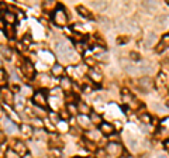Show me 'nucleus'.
<instances>
[{
    "instance_id": "1",
    "label": "nucleus",
    "mask_w": 169,
    "mask_h": 158,
    "mask_svg": "<svg viewBox=\"0 0 169 158\" xmlns=\"http://www.w3.org/2000/svg\"><path fill=\"white\" fill-rule=\"evenodd\" d=\"M52 21H54L55 26L58 27H65L69 21V16L66 13V10L62 7V6H58L56 9L54 10L52 13Z\"/></svg>"
},
{
    "instance_id": "2",
    "label": "nucleus",
    "mask_w": 169,
    "mask_h": 158,
    "mask_svg": "<svg viewBox=\"0 0 169 158\" xmlns=\"http://www.w3.org/2000/svg\"><path fill=\"white\" fill-rule=\"evenodd\" d=\"M121 99H123L124 105H125V106H128L131 110H138V109L142 106L141 102H140V100L134 96L133 93L128 90V89H123V92H121Z\"/></svg>"
},
{
    "instance_id": "3",
    "label": "nucleus",
    "mask_w": 169,
    "mask_h": 158,
    "mask_svg": "<svg viewBox=\"0 0 169 158\" xmlns=\"http://www.w3.org/2000/svg\"><path fill=\"white\" fill-rule=\"evenodd\" d=\"M104 150H106V153H107V155H110L111 158H119L124 153L123 145L120 144L119 141H110L109 144L106 145Z\"/></svg>"
},
{
    "instance_id": "4",
    "label": "nucleus",
    "mask_w": 169,
    "mask_h": 158,
    "mask_svg": "<svg viewBox=\"0 0 169 158\" xmlns=\"http://www.w3.org/2000/svg\"><path fill=\"white\" fill-rule=\"evenodd\" d=\"M32 103L35 105L37 107H44L47 106V93L45 90H37L34 95H32Z\"/></svg>"
},
{
    "instance_id": "5",
    "label": "nucleus",
    "mask_w": 169,
    "mask_h": 158,
    "mask_svg": "<svg viewBox=\"0 0 169 158\" xmlns=\"http://www.w3.org/2000/svg\"><path fill=\"white\" fill-rule=\"evenodd\" d=\"M0 99L6 103V105H9V106H13L14 105V93L13 90H10L9 88H0Z\"/></svg>"
},
{
    "instance_id": "6",
    "label": "nucleus",
    "mask_w": 169,
    "mask_h": 158,
    "mask_svg": "<svg viewBox=\"0 0 169 158\" xmlns=\"http://www.w3.org/2000/svg\"><path fill=\"white\" fill-rule=\"evenodd\" d=\"M166 85H168V78H166V75L164 74V72H161L158 76H156L155 82H154V86H155L158 90H165V88H166Z\"/></svg>"
},
{
    "instance_id": "7",
    "label": "nucleus",
    "mask_w": 169,
    "mask_h": 158,
    "mask_svg": "<svg viewBox=\"0 0 169 158\" xmlns=\"http://www.w3.org/2000/svg\"><path fill=\"white\" fill-rule=\"evenodd\" d=\"M13 151L17 154L18 157H26L27 155V145L24 144L23 141H16L14 143V147H13Z\"/></svg>"
},
{
    "instance_id": "8",
    "label": "nucleus",
    "mask_w": 169,
    "mask_h": 158,
    "mask_svg": "<svg viewBox=\"0 0 169 158\" xmlns=\"http://www.w3.org/2000/svg\"><path fill=\"white\" fill-rule=\"evenodd\" d=\"M138 85H140V88L146 93L149 89L152 88V86H154V82H152L151 78H148V76H142V78L138 79Z\"/></svg>"
},
{
    "instance_id": "9",
    "label": "nucleus",
    "mask_w": 169,
    "mask_h": 158,
    "mask_svg": "<svg viewBox=\"0 0 169 158\" xmlns=\"http://www.w3.org/2000/svg\"><path fill=\"white\" fill-rule=\"evenodd\" d=\"M21 71H23V74L26 75V78H34V75H35V69H34V66H32L31 62H28V61H26L23 64V66H21Z\"/></svg>"
},
{
    "instance_id": "10",
    "label": "nucleus",
    "mask_w": 169,
    "mask_h": 158,
    "mask_svg": "<svg viewBox=\"0 0 169 158\" xmlns=\"http://www.w3.org/2000/svg\"><path fill=\"white\" fill-rule=\"evenodd\" d=\"M99 130H100L101 134H104V135H110V134H113L116 130V127L111 123H106V121H103L100 126H99Z\"/></svg>"
},
{
    "instance_id": "11",
    "label": "nucleus",
    "mask_w": 169,
    "mask_h": 158,
    "mask_svg": "<svg viewBox=\"0 0 169 158\" xmlns=\"http://www.w3.org/2000/svg\"><path fill=\"white\" fill-rule=\"evenodd\" d=\"M17 124L14 123L11 119H9V117H6L5 119V130L7 134H14L16 131H17Z\"/></svg>"
},
{
    "instance_id": "12",
    "label": "nucleus",
    "mask_w": 169,
    "mask_h": 158,
    "mask_svg": "<svg viewBox=\"0 0 169 158\" xmlns=\"http://www.w3.org/2000/svg\"><path fill=\"white\" fill-rule=\"evenodd\" d=\"M166 48H169V33L168 34H165L164 37H162V41L158 44V47L155 48V51L159 54V52H162V51H165Z\"/></svg>"
},
{
    "instance_id": "13",
    "label": "nucleus",
    "mask_w": 169,
    "mask_h": 158,
    "mask_svg": "<svg viewBox=\"0 0 169 158\" xmlns=\"http://www.w3.org/2000/svg\"><path fill=\"white\" fill-rule=\"evenodd\" d=\"M76 106H78V113L79 114H82V116H87V114H90L92 113V109L89 105L83 102H78L76 103Z\"/></svg>"
},
{
    "instance_id": "14",
    "label": "nucleus",
    "mask_w": 169,
    "mask_h": 158,
    "mask_svg": "<svg viewBox=\"0 0 169 158\" xmlns=\"http://www.w3.org/2000/svg\"><path fill=\"white\" fill-rule=\"evenodd\" d=\"M87 75H89L90 81H93L95 84H101V81H103V75L96 69H90L89 72H87Z\"/></svg>"
},
{
    "instance_id": "15",
    "label": "nucleus",
    "mask_w": 169,
    "mask_h": 158,
    "mask_svg": "<svg viewBox=\"0 0 169 158\" xmlns=\"http://www.w3.org/2000/svg\"><path fill=\"white\" fill-rule=\"evenodd\" d=\"M61 88H62V90H65L66 93H71V90H72V86H73V82L71 81L69 78H62L61 79Z\"/></svg>"
},
{
    "instance_id": "16",
    "label": "nucleus",
    "mask_w": 169,
    "mask_h": 158,
    "mask_svg": "<svg viewBox=\"0 0 169 158\" xmlns=\"http://www.w3.org/2000/svg\"><path fill=\"white\" fill-rule=\"evenodd\" d=\"M64 72H65V69H64V66H62V64H58V62L54 64L52 68H51V74L54 75V76H62Z\"/></svg>"
},
{
    "instance_id": "17",
    "label": "nucleus",
    "mask_w": 169,
    "mask_h": 158,
    "mask_svg": "<svg viewBox=\"0 0 169 158\" xmlns=\"http://www.w3.org/2000/svg\"><path fill=\"white\" fill-rule=\"evenodd\" d=\"M3 19H5L6 24H9V26H13L14 23H16V20H17V16L14 13H11V11H6L5 16H3Z\"/></svg>"
},
{
    "instance_id": "18",
    "label": "nucleus",
    "mask_w": 169,
    "mask_h": 158,
    "mask_svg": "<svg viewBox=\"0 0 169 158\" xmlns=\"http://www.w3.org/2000/svg\"><path fill=\"white\" fill-rule=\"evenodd\" d=\"M20 130H21V134L24 137H27V138H30L32 135V127L30 124H21L20 126Z\"/></svg>"
},
{
    "instance_id": "19",
    "label": "nucleus",
    "mask_w": 169,
    "mask_h": 158,
    "mask_svg": "<svg viewBox=\"0 0 169 158\" xmlns=\"http://www.w3.org/2000/svg\"><path fill=\"white\" fill-rule=\"evenodd\" d=\"M89 117H90L92 124L100 126L101 123H103V119H101V116H100V114H97V113H90V114H89Z\"/></svg>"
},
{
    "instance_id": "20",
    "label": "nucleus",
    "mask_w": 169,
    "mask_h": 158,
    "mask_svg": "<svg viewBox=\"0 0 169 158\" xmlns=\"http://www.w3.org/2000/svg\"><path fill=\"white\" fill-rule=\"evenodd\" d=\"M156 21H158V24L162 26V27H169V14H162V16H159V17L156 19Z\"/></svg>"
},
{
    "instance_id": "21",
    "label": "nucleus",
    "mask_w": 169,
    "mask_h": 158,
    "mask_svg": "<svg viewBox=\"0 0 169 158\" xmlns=\"http://www.w3.org/2000/svg\"><path fill=\"white\" fill-rule=\"evenodd\" d=\"M78 123H79V126H82V127H89V124H92L90 117L82 116V114H79V117H78Z\"/></svg>"
},
{
    "instance_id": "22",
    "label": "nucleus",
    "mask_w": 169,
    "mask_h": 158,
    "mask_svg": "<svg viewBox=\"0 0 169 158\" xmlns=\"http://www.w3.org/2000/svg\"><path fill=\"white\" fill-rule=\"evenodd\" d=\"M76 10H78L79 14H80L82 17H85V19H92V17H93V16L90 14V11H89L86 7H83V6H78V7H76Z\"/></svg>"
},
{
    "instance_id": "23",
    "label": "nucleus",
    "mask_w": 169,
    "mask_h": 158,
    "mask_svg": "<svg viewBox=\"0 0 169 158\" xmlns=\"http://www.w3.org/2000/svg\"><path fill=\"white\" fill-rule=\"evenodd\" d=\"M0 52H2V55L5 56L6 59H11V56H13V51H11V50H10L9 47H0Z\"/></svg>"
},
{
    "instance_id": "24",
    "label": "nucleus",
    "mask_w": 169,
    "mask_h": 158,
    "mask_svg": "<svg viewBox=\"0 0 169 158\" xmlns=\"http://www.w3.org/2000/svg\"><path fill=\"white\" fill-rule=\"evenodd\" d=\"M140 120H141L144 124H151L152 116L151 114H148V113H141V114H140Z\"/></svg>"
},
{
    "instance_id": "25",
    "label": "nucleus",
    "mask_w": 169,
    "mask_h": 158,
    "mask_svg": "<svg viewBox=\"0 0 169 158\" xmlns=\"http://www.w3.org/2000/svg\"><path fill=\"white\" fill-rule=\"evenodd\" d=\"M66 110L69 114H79L78 113V106L73 103H66Z\"/></svg>"
},
{
    "instance_id": "26",
    "label": "nucleus",
    "mask_w": 169,
    "mask_h": 158,
    "mask_svg": "<svg viewBox=\"0 0 169 158\" xmlns=\"http://www.w3.org/2000/svg\"><path fill=\"white\" fill-rule=\"evenodd\" d=\"M156 41V37L155 34H149L148 37H146V41H145V47L146 48H151V45L154 44V42Z\"/></svg>"
},
{
    "instance_id": "27",
    "label": "nucleus",
    "mask_w": 169,
    "mask_h": 158,
    "mask_svg": "<svg viewBox=\"0 0 169 158\" xmlns=\"http://www.w3.org/2000/svg\"><path fill=\"white\" fill-rule=\"evenodd\" d=\"M59 5H56L55 2H44V5H42V7H44V10H51V9H56Z\"/></svg>"
},
{
    "instance_id": "28",
    "label": "nucleus",
    "mask_w": 169,
    "mask_h": 158,
    "mask_svg": "<svg viewBox=\"0 0 169 158\" xmlns=\"http://www.w3.org/2000/svg\"><path fill=\"white\" fill-rule=\"evenodd\" d=\"M75 50H76L79 54H83V52H85V50H86V45H85L82 41L76 42V44H75Z\"/></svg>"
},
{
    "instance_id": "29",
    "label": "nucleus",
    "mask_w": 169,
    "mask_h": 158,
    "mask_svg": "<svg viewBox=\"0 0 169 158\" xmlns=\"http://www.w3.org/2000/svg\"><path fill=\"white\" fill-rule=\"evenodd\" d=\"M106 6H107V3H106V2H95V3H93V7H95V9H97V10H103Z\"/></svg>"
},
{
    "instance_id": "30",
    "label": "nucleus",
    "mask_w": 169,
    "mask_h": 158,
    "mask_svg": "<svg viewBox=\"0 0 169 158\" xmlns=\"http://www.w3.org/2000/svg\"><path fill=\"white\" fill-rule=\"evenodd\" d=\"M92 50H93V52H96L97 55H99V54H101V52H104L103 45H93V47H92Z\"/></svg>"
},
{
    "instance_id": "31",
    "label": "nucleus",
    "mask_w": 169,
    "mask_h": 158,
    "mask_svg": "<svg viewBox=\"0 0 169 158\" xmlns=\"http://www.w3.org/2000/svg\"><path fill=\"white\" fill-rule=\"evenodd\" d=\"M59 114H56V113H54V112H51L50 113V120H52L54 123H59Z\"/></svg>"
},
{
    "instance_id": "32",
    "label": "nucleus",
    "mask_w": 169,
    "mask_h": 158,
    "mask_svg": "<svg viewBox=\"0 0 169 158\" xmlns=\"http://www.w3.org/2000/svg\"><path fill=\"white\" fill-rule=\"evenodd\" d=\"M130 59H133V61H140V59H141V55H140L138 52H130Z\"/></svg>"
},
{
    "instance_id": "33",
    "label": "nucleus",
    "mask_w": 169,
    "mask_h": 158,
    "mask_svg": "<svg viewBox=\"0 0 169 158\" xmlns=\"http://www.w3.org/2000/svg\"><path fill=\"white\" fill-rule=\"evenodd\" d=\"M32 124H34V127H40V129L44 127V123H42V120H40V119H34V120H32Z\"/></svg>"
},
{
    "instance_id": "34",
    "label": "nucleus",
    "mask_w": 169,
    "mask_h": 158,
    "mask_svg": "<svg viewBox=\"0 0 169 158\" xmlns=\"http://www.w3.org/2000/svg\"><path fill=\"white\" fill-rule=\"evenodd\" d=\"M30 42H31V35L27 33L26 35H24L23 40H21V44H30Z\"/></svg>"
},
{
    "instance_id": "35",
    "label": "nucleus",
    "mask_w": 169,
    "mask_h": 158,
    "mask_svg": "<svg viewBox=\"0 0 169 158\" xmlns=\"http://www.w3.org/2000/svg\"><path fill=\"white\" fill-rule=\"evenodd\" d=\"M6 153H7V150L5 148V145L0 144V158H6Z\"/></svg>"
},
{
    "instance_id": "36",
    "label": "nucleus",
    "mask_w": 169,
    "mask_h": 158,
    "mask_svg": "<svg viewBox=\"0 0 169 158\" xmlns=\"http://www.w3.org/2000/svg\"><path fill=\"white\" fill-rule=\"evenodd\" d=\"M6 79H7V74H6L3 69H0V84H2V82H5Z\"/></svg>"
},
{
    "instance_id": "37",
    "label": "nucleus",
    "mask_w": 169,
    "mask_h": 158,
    "mask_svg": "<svg viewBox=\"0 0 169 158\" xmlns=\"http://www.w3.org/2000/svg\"><path fill=\"white\" fill-rule=\"evenodd\" d=\"M59 117H61V119H64V120H68V119H69L68 110H64V112H61V113H59Z\"/></svg>"
},
{
    "instance_id": "38",
    "label": "nucleus",
    "mask_w": 169,
    "mask_h": 158,
    "mask_svg": "<svg viewBox=\"0 0 169 158\" xmlns=\"http://www.w3.org/2000/svg\"><path fill=\"white\" fill-rule=\"evenodd\" d=\"M106 155H107L106 150H100V151H97V157H99V158H107Z\"/></svg>"
},
{
    "instance_id": "39",
    "label": "nucleus",
    "mask_w": 169,
    "mask_h": 158,
    "mask_svg": "<svg viewBox=\"0 0 169 158\" xmlns=\"http://www.w3.org/2000/svg\"><path fill=\"white\" fill-rule=\"evenodd\" d=\"M130 38L128 37H121V38H117V44H124V42H127Z\"/></svg>"
},
{
    "instance_id": "40",
    "label": "nucleus",
    "mask_w": 169,
    "mask_h": 158,
    "mask_svg": "<svg viewBox=\"0 0 169 158\" xmlns=\"http://www.w3.org/2000/svg\"><path fill=\"white\" fill-rule=\"evenodd\" d=\"M114 127H116V129H119V130H121V121H116Z\"/></svg>"
},
{
    "instance_id": "41",
    "label": "nucleus",
    "mask_w": 169,
    "mask_h": 158,
    "mask_svg": "<svg viewBox=\"0 0 169 158\" xmlns=\"http://www.w3.org/2000/svg\"><path fill=\"white\" fill-rule=\"evenodd\" d=\"M164 147L169 151V138H168V140H165V141H164Z\"/></svg>"
},
{
    "instance_id": "42",
    "label": "nucleus",
    "mask_w": 169,
    "mask_h": 158,
    "mask_svg": "<svg viewBox=\"0 0 169 158\" xmlns=\"http://www.w3.org/2000/svg\"><path fill=\"white\" fill-rule=\"evenodd\" d=\"M86 64L87 65H93V64H95V61L90 59V58H86Z\"/></svg>"
},
{
    "instance_id": "43",
    "label": "nucleus",
    "mask_w": 169,
    "mask_h": 158,
    "mask_svg": "<svg viewBox=\"0 0 169 158\" xmlns=\"http://www.w3.org/2000/svg\"><path fill=\"white\" fill-rule=\"evenodd\" d=\"M3 141H5V137H3V133H0V144H3Z\"/></svg>"
},
{
    "instance_id": "44",
    "label": "nucleus",
    "mask_w": 169,
    "mask_h": 158,
    "mask_svg": "<svg viewBox=\"0 0 169 158\" xmlns=\"http://www.w3.org/2000/svg\"><path fill=\"white\" fill-rule=\"evenodd\" d=\"M0 28H2V30H5V26H3V21H2V20H0Z\"/></svg>"
},
{
    "instance_id": "45",
    "label": "nucleus",
    "mask_w": 169,
    "mask_h": 158,
    "mask_svg": "<svg viewBox=\"0 0 169 158\" xmlns=\"http://www.w3.org/2000/svg\"><path fill=\"white\" fill-rule=\"evenodd\" d=\"M158 158H166L165 155H158Z\"/></svg>"
},
{
    "instance_id": "46",
    "label": "nucleus",
    "mask_w": 169,
    "mask_h": 158,
    "mask_svg": "<svg viewBox=\"0 0 169 158\" xmlns=\"http://www.w3.org/2000/svg\"><path fill=\"white\" fill-rule=\"evenodd\" d=\"M166 106H168V107H169V100H168V102H166Z\"/></svg>"
},
{
    "instance_id": "47",
    "label": "nucleus",
    "mask_w": 169,
    "mask_h": 158,
    "mask_svg": "<svg viewBox=\"0 0 169 158\" xmlns=\"http://www.w3.org/2000/svg\"><path fill=\"white\" fill-rule=\"evenodd\" d=\"M24 158H31V157H30V155H28V157H27V155H26V157H24Z\"/></svg>"
},
{
    "instance_id": "48",
    "label": "nucleus",
    "mask_w": 169,
    "mask_h": 158,
    "mask_svg": "<svg viewBox=\"0 0 169 158\" xmlns=\"http://www.w3.org/2000/svg\"><path fill=\"white\" fill-rule=\"evenodd\" d=\"M0 69H2V61H0Z\"/></svg>"
},
{
    "instance_id": "49",
    "label": "nucleus",
    "mask_w": 169,
    "mask_h": 158,
    "mask_svg": "<svg viewBox=\"0 0 169 158\" xmlns=\"http://www.w3.org/2000/svg\"><path fill=\"white\" fill-rule=\"evenodd\" d=\"M73 158H80V157H73Z\"/></svg>"
}]
</instances>
